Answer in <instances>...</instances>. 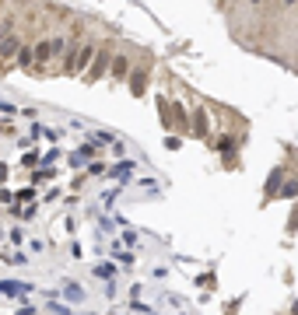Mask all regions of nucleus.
I'll return each mask as SVG.
<instances>
[{
	"mask_svg": "<svg viewBox=\"0 0 298 315\" xmlns=\"http://www.w3.org/2000/svg\"><path fill=\"white\" fill-rule=\"evenodd\" d=\"M14 60H18V67H32V63H35V60H32V49H28V46H18Z\"/></svg>",
	"mask_w": 298,
	"mask_h": 315,
	"instance_id": "nucleus-6",
	"label": "nucleus"
},
{
	"mask_svg": "<svg viewBox=\"0 0 298 315\" xmlns=\"http://www.w3.org/2000/svg\"><path fill=\"white\" fill-rule=\"evenodd\" d=\"M295 4H298V0H295Z\"/></svg>",
	"mask_w": 298,
	"mask_h": 315,
	"instance_id": "nucleus-14",
	"label": "nucleus"
},
{
	"mask_svg": "<svg viewBox=\"0 0 298 315\" xmlns=\"http://www.w3.org/2000/svg\"><path fill=\"white\" fill-rule=\"evenodd\" d=\"M95 63L88 67V81H98L105 74V67H109V49H95V56H91Z\"/></svg>",
	"mask_w": 298,
	"mask_h": 315,
	"instance_id": "nucleus-1",
	"label": "nucleus"
},
{
	"mask_svg": "<svg viewBox=\"0 0 298 315\" xmlns=\"http://www.w3.org/2000/svg\"><path fill=\"white\" fill-rule=\"evenodd\" d=\"M32 60H35L32 67H42V63H49V60H53V39H46V42H39V46L32 49Z\"/></svg>",
	"mask_w": 298,
	"mask_h": 315,
	"instance_id": "nucleus-2",
	"label": "nucleus"
},
{
	"mask_svg": "<svg viewBox=\"0 0 298 315\" xmlns=\"http://www.w3.org/2000/svg\"><path fill=\"white\" fill-rule=\"evenodd\" d=\"M281 196H298V182H288V186L281 189Z\"/></svg>",
	"mask_w": 298,
	"mask_h": 315,
	"instance_id": "nucleus-10",
	"label": "nucleus"
},
{
	"mask_svg": "<svg viewBox=\"0 0 298 315\" xmlns=\"http://www.w3.org/2000/svg\"><path fill=\"white\" fill-rule=\"evenodd\" d=\"M91 151H95V147H91V144H84V147L77 151V161H81V158H91Z\"/></svg>",
	"mask_w": 298,
	"mask_h": 315,
	"instance_id": "nucleus-11",
	"label": "nucleus"
},
{
	"mask_svg": "<svg viewBox=\"0 0 298 315\" xmlns=\"http://www.w3.org/2000/svg\"><path fill=\"white\" fill-rule=\"evenodd\" d=\"M18 46H21V39H18L14 32H7V35L0 39V60H11V56L18 53Z\"/></svg>",
	"mask_w": 298,
	"mask_h": 315,
	"instance_id": "nucleus-3",
	"label": "nucleus"
},
{
	"mask_svg": "<svg viewBox=\"0 0 298 315\" xmlns=\"http://www.w3.org/2000/svg\"><path fill=\"white\" fill-rule=\"evenodd\" d=\"M127 77H130V91L141 98V95H144V84H148V74H144V70H134V74H127Z\"/></svg>",
	"mask_w": 298,
	"mask_h": 315,
	"instance_id": "nucleus-4",
	"label": "nucleus"
},
{
	"mask_svg": "<svg viewBox=\"0 0 298 315\" xmlns=\"http://www.w3.org/2000/svg\"><path fill=\"white\" fill-rule=\"evenodd\" d=\"M214 147H218V151H224V154H228V151L235 147V140H231V137H218V144H214Z\"/></svg>",
	"mask_w": 298,
	"mask_h": 315,
	"instance_id": "nucleus-8",
	"label": "nucleus"
},
{
	"mask_svg": "<svg viewBox=\"0 0 298 315\" xmlns=\"http://www.w3.org/2000/svg\"><path fill=\"white\" fill-rule=\"evenodd\" d=\"M112 74H116V77H127V74H130V60H127V56H112Z\"/></svg>",
	"mask_w": 298,
	"mask_h": 315,
	"instance_id": "nucleus-5",
	"label": "nucleus"
},
{
	"mask_svg": "<svg viewBox=\"0 0 298 315\" xmlns=\"http://www.w3.org/2000/svg\"><path fill=\"white\" fill-rule=\"evenodd\" d=\"M112 273H116L112 266H95V277H102V280H112Z\"/></svg>",
	"mask_w": 298,
	"mask_h": 315,
	"instance_id": "nucleus-9",
	"label": "nucleus"
},
{
	"mask_svg": "<svg viewBox=\"0 0 298 315\" xmlns=\"http://www.w3.org/2000/svg\"><path fill=\"white\" fill-rule=\"evenodd\" d=\"M7 32H11V28H0V39H4V35H7Z\"/></svg>",
	"mask_w": 298,
	"mask_h": 315,
	"instance_id": "nucleus-12",
	"label": "nucleus"
},
{
	"mask_svg": "<svg viewBox=\"0 0 298 315\" xmlns=\"http://www.w3.org/2000/svg\"><path fill=\"white\" fill-rule=\"evenodd\" d=\"M0 291H4V294H21L25 287H21L18 280H4V284H0Z\"/></svg>",
	"mask_w": 298,
	"mask_h": 315,
	"instance_id": "nucleus-7",
	"label": "nucleus"
},
{
	"mask_svg": "<svg viewBox=\"0 0 298 315\" xmlns=\"http://www.w3.org/2000/svg\"><path fill=\"white\" fill-rule=\"evenodd\" d=\"M249 4H253V7H260V4H263V0H249Z\"/></svg>",
	"mask_w": 298,
	"mask_h": 315,
	"instance_id": "nucleus-13",
	"label": "nucleus"
}]
</instances>
